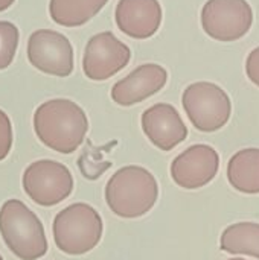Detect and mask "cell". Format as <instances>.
Returning <instances> with one entry per match:
<instances>
[{"label": "cell", "mask_w": 259, "mask_h": 260, "mask_svg": "<svg viewBox=\"0 0 259 260\" xmlns=\"http://www.w3.org/2000/svg\"><path fill=\"white\" fill-rule=\"evenodd\" d=\"M34 129L44 146L60 154H72L85 139L89 119L73 101L50 99L35 110Z\"/></svg>", "instance_id": "obj_1"}, {"label": "cell", "mask_w": 259, "mask_h": 260, "mask_svg": "<svg viewBox=\"0 0 259 260\" xmlns=\"http://www.w3.org/2000/svg\"><path fill=\"white\" fill-rule=\"evenodd\" d=\"M159 198L154 175L142 166H125L116 171L105 186V201L110 210L125 219L147 215Z\"/></svg>", "instance_id": "obj_2"}, {"label": "cell", "mask_w": 259, "mask_h": 260, "mask_svg": "<svg viewBox=\"0 0 259 260\" xmlns=\"http://www.w3.org/2000/svg\"><path fill=\"white\" fill-rule=\"evenodd\" d=\"M0 235L18 259L37 260L47 253L41 221L18 200H8L0 207Z\"/></svg>", "instance_id": "obj_3"}, {"label": "cell", "mask_w": 259, "mask_h": 260, "mask_svg": "<svg viewBox=\"0 0 259 260\" xmlns=\"http://www.w3.org/2000/svg\"><path fill=\"white\" fill-rule=\"evenodd\" d=\"M102 218L85 203H75L53 219L55 245L66 254L81 256L92 251L102 238Z\"/></svg>", "instance_id": "obj_4"}, {"label": "cell", "mask_w": 259, "mask_h": 260, "mask_svg": "<svg viewBox=\"0 0 259 260\" xmlns=\"http://www.w3.org/2000/svg\"><path fill=\"white\" fill-rule=\"evenodd\" d=\"M182 105L191 123L202 133H215L227 125L232 114L229 94L214 82H194L182 96Z\"/></svg>", "instance_id": "obj_5"}, {"label": "cell", "mask_w": 259, "mask_h": 260, "mask_svg": "<svg viewBox=\"0 0 259 260\" xmlns=\"http://www.w3.org/2000/svg\"><path fill=\"white\" fill-rule=\"evenodd\" d=\"M23 190L38 206L52 207L70 197L73 177L69 168L55 160H37L23 172Z\"/></svg>", "instance_id": "obj_6"}, {"label": "cell", "mask_w": 259, "mask_h": 260, "mask_svg": "<svg viewBox=\"0 0 259 260\" xmlns=\"http://www.w3.org/2000/svg\"><path fill=\"white\" fill-rule=\"evenodd\" d=\"M202 27L214 40L232 43L252 29L253 9L247 0H208L202 9Z\"/></svg>", "instance_id": "obj_7"}, {"label": "cell", "mask_w": 259, "mask_h": 260, "mask_svg": "<svg viewBox=\"0 0 259 260\" xmlns=\"http://www.w3.org/2000/svg\"><path fill=\"white\" fill-rule=\"evenodd\" d=\"M27 59L46 75L66 78L73 72V47L66 35L52 29H38L31 34Z\"/></svg>", "instance_id": "obj_8"}, {"label": "cell", "mask_w": 259, "mask_h": 260, "mask_svg": "<svg viewBox=\"0 0 259 260\" xmlns=\"http://www.w3.org/2000/svg\"><path fill=\"white\" fill-rule=\"evenodd\" d=\"M131 52L125 43L105 30L93 35L84 49L82 70L92 81H105L128 66Z\"/></svg>", "instance_id": "obj_9"}, {"label": "cell", "mask_w": 259, "mask_h": 260, "mask_svg": "<svg viewBox=\"0 0 259 260\" xmlns=\"http://www.w3.org/2000/svg\"><path fill=\"white\" fill-rule=\"evenodd\" d=\"M220 169V155L209 145H192L171 163V177L183 189L194 190L209 184Z\"/></svg>", "instance_id": "obj_10"}, {"label": "cell", "mask_w": 259, "mask_h": 260, "mask_svg": "<svg viewBox=\"0 0 259 260\" xmlns=\"http://www.w3.org/2000/svg\"><path fill=\"white\" fill-rule=\"evenodd\" d=\"M142 129L148 140L160 151H172L188 137V128L171 104H156L143 111Z\"/></svg>", "instance_id": "obj_11"}, {"label": "cell", "mask_w": 259, "mask_h": 260, "mask_svg": "<svg viewBox=\"0 0 259 260\" xmlns=\"http://www.w3.org/2000/svg\"><path fill=\"white\" fill-rule=\"evenodd\" d=\"M168 81V72L160 64H142L118 81L111 88V99L121 107H131L159 93Z\"/></svg>", "instance_id": "obj_12"}, {"label": "cell", "mask_w": 259, "mask_h": 260, "mask_svg": "<svg viewBox=\"0 0 259 260\" xmlns=\"http://www.w3.org/2000/svg\"><path fill=\"white\" fill-rule=\"evenodd\" d=\"M162 17L159 0H119L114 11L119 30L136 40L153 37L162 24Z\"/></svg>", "instance_id": "obj_13"}, {"label": "cell", "mask_w": 259, "mask_h": 260, "mask_svg": "<svg viewBox=\"0 0 259 260\" xmlns=\"http://www.w3.org/2000/svg\"><path fill=\"white\" fill-rule=\"evenodd\" d=\"M227 180L241 193H259V148H247L232 155L227 163Z\"/></svg>", "instance_id": "obj_14"}, {"label": "cell", "mask_w": 259, "mask_h": 260, "mask_svg": "<svg viewBox=\"0 0 259 260\" xmlns=\"http://www.w3.org/2000/svg\"><path fill=\"white\" fill-rule=\"evenodd\" d=\"M108 0H50V18L64 27H76L92 20Z\"/></svg>", "instance_id": "obj_15"}, {"label": "cell", "mask_w": 259, "mask_h": 260, "mask_svg": "<svg viewBox=\"0 0 259 260\" xmlns=\"http://www.w3.org/2000/svg\"><path fill=\"white\" fill-rule=\"evenodd\" d=\"M220 247L231 254H247L259 259V224L237 222L229 225L220 238Z\"/></svg>", "instance_id": "obj_16"}, {"label": "cell", "mask_w": 259, "mask_h": 260, "mask_svg": "<svg viewBox=\"0 0 259 260\" xmlns=\"http://www.w3.org/2000/svg\"><path fill=\"white\" fill-rule=\"evenodd\" d=\"M20 32L11 21H0V70L8 69L15 56L18 47Z\"/></svg>", "instance_id": "obj_17"}, {"label": "cell", "mask_w": 259, "mask_h": 260, "mask_svg": "<svg viewBox=\"0 0 259 260\" xmlns=\"http://www.w3.org/2000/svg\"><path fill=\"white\" fill-rule=\"evenodd\" d=\"M12 148V125L8 114L0 110V161L8 157Z\"/></svg>", "instance_id": "obj_18"}, {"label": "cell", "mask_w": 259, "mask_h": 260, "mask_svg": "<svg viewBox=\"0 0 259 260\" xmlns=\"http://www.w3.org/2000/svg\"><path fill=\"white\" fill-rule=\"evenodd\" d=\"M246 75L247 78L252 81V84H255L259 87V46L255 47L246 59Z\"/></svg>", "instance_id": "obj_19"}, {"label": "cell", "mask_w": 259, "mask_h": 260, "mask_svg": "<svg viewBox=\"0 0 259 260\" xmlns=\"http://www.w3.org/2000/svg\"><path fill=\"white\" fill-rule=\"evenodd\" d=\"M14 2H15V0H0V12H3V11H6L8 8H11Z\"/></svg>", "instance_id": "obj_20"}, {"label": "cell", "mask_w": 259, "mask_h": 260, "mask_svg": "<svg viewBox=\"0 0 259 260\" xmlns=\"http://www.w3.org/2000/svg\"><path fill=\"white\" fill-rule=\"evenodd\" d=\"M229 260H244V259H241V257H234V259H229Z\"/></svg>", "instance_id": "obj_21"}, {"label": "cell", "mask_w": 259, "mask_h": 260, "mask_svg": "<svg viewBox=\"0 0 259 260\" xmlns=\"http://www.w3.org/2000/svg\"><path fill=\"white\" fill-rule=\"evenodd\" d=\"M0 260H3V257H2V256H0Z\"/></svg>", "instance_id": "obj_22"}]
</instances>
